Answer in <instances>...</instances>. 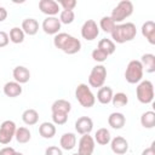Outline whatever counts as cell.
Instances as JSON below:
<instances>
[{
	"label": "cell",
	"mask_w": 155,
	"mask_h": 155,
	"mask_svg": "<svg viewBox=\"0 0 155 155\" xmlns=\"http://www.w3.org/2000/svg\"><path fill=\"white\" fill-rule=\"evenodd\" d=\"M53 45L67 54H75L81 50V41L68 33L56 34L53 38Z\"/></svg>",
	"instance_id": "cell-1"
},
{
	"label": "cell",
	"mask_w": 155,
	"mask_h": 155,
	"mask_svg": "<svg viewBox=\"0 0 155 155\" xmlns=\"http://www.w3.org/2000/svg\"><path fill=\"white\" fill-rule=\"evenodd\" d=\"M111 39L114 42L117 44H124L127 41H131L136 38L137 35V28L132 22H126V23H120L116 24L115 28L113 29Z\"/></svg>",
	"instance_id": "cell-2"
},
{
	"label": "cell",
	"mask_w": 155,
	"mask_h": 155,
	"mask_svg": "<svg viewBox=\"0 0 155 155\" xmlns=\"http://www.w3.org/2000/svg\"><path fill=\"white\" fill-rule=\"evenodd\" d=\"M133 13V4L130 0H121L111 11V19L114 23H121Z\"/></svg>",
	"instance_id": "cell-3"
},
{
	"label": "cell",
	"mask_w": 155,
	"mask_h": 155,
	"mask_svg": "<svg viewBox=\"0 0 155 155\" xmlns=\"http://www.w3.org/2000/svg\"><path fill=\"white\" fill-rule=\"evenodd\" d=\"M75 98L84 108H91L96 103V96L86 84H79L75 88Z\"/></svg>",
	"instance_id": "cell-4"
},
{
	"label": "cell",
	"mask_w": 155,
	"mask_h": 155,
	"mask_svg": "<svg viewBox=\"0 0 155 155\" xmlns=\"http://www.w3.org/2000/svg\"><path fill=\"white\" fill-rule=\"evenodd\" d=\"M143 67L139 61L132 59L128 62L126 70H125V79L128 84H138L143 80Z\"/></svg>",
	"instance_id": "cell-5"
},
{
	"label": "cell",
	"mask_w": 155,
	"mask_h": 155,
	"mask_svg": "<svg viewBox=\"0 0 155 155\" xmlns=\"http://www.w3.org/2000/svg\"><path fill=\"white\" fill-rule=\"evenodd\" d=\"M137 99L143 104H149L154 99V85L149 80H142L136 87Z\"/></svg>",
	"instance_id": "cell-6"
},
{
	"label": "cell",
	"mask_w": 155,
	"mask_h": 155,
	"mask_svg": "<svg viewBox=\"0 0 155 155\" xmlns=\"http://www.w3.org/2000/svg\"><path fill=\"white\" fill-rule=\"evenodd\" d=\"M107 79V68L103 64H97L92 68L88 75V85L94 88H101L104 86Z\"/></svg>",
	"instance_id": "cell-7"
},
{
	"label": "cell",
	"mask_w": 155,
	"mask_h": 155,
	"mask_svg": "<svg viewBox=\"0 0 155 155\" xmlns=\"http://www.w3.org/2000/svg\"><path fill=\"white\" fill-rule=\"evenodd\" d=\"M16 130L17 126L12 120H5L0 125V144H8L15 138Z\"/></svg>",
	"instance_id": "cell-8"
},
{
	"label": "cell",
	"mask_w": 155,
	"mask_h": 155,
	"mask_svg": "<svg viewBox=\"0 0 155 155\" xmlns=\"http://www.w3.org/2000/svg\"><path fill=\"white\" fill-rule=\"evenodd\" d=\"M99 35V27L97 25L96 21L93 19H87L86 22H84L82 27H81V36L87 40V41H92L94 40L97 36Z\"/></svg>",
	"instance_id": "cell-9"
},
{
	"label": "cell",
	"mask_w": 155,
	"mask_h": 155,
	"mask_svg": "<svg viewBox=\"0 0 155 155\" xmlns=\"http://www.w3.org/2000/svg\"><path fill=\"white\" fill-rule=\"evenodd\" d=\"M94 147H96V142L93 137L90 134H82L78 144V153L80 155H92Z\"/></svg>",
	"instance_id": "cell-10"
},
{
	"label": "cell",
	"mask_w": 155,
	"mask_h": 155,
	"mask_svg": "<svg viewBox=\"0 0 155 155\" xmlns=\"http://www.w3.org/2000/svg\"><path fill=\"white\" fill-rule=\"evenodd\" d=\"M39 10L44 15H47V17H56V15L59 12V5L54 0H40Z\"/></svg>",
	"instance_id": "cell-11"
},
{
	"label": "cell",
	"mask_w": 155,
	"mask_h": 155,
	"mask_svg": "<svg viewBox=\"0 0 155 155\" xmlns=\"http://www.w3.org/2000/svg\"><path fill=\"white\" fill-rule=\"evenodd\" d=\"M42 30L48 34V35H56L58 34L61 27H62V23L59 22V19L57 17H46L44 21H42Z\"/></svg>",
	"instance_id": "cell-12"
},
{
	"label": "cell",
	"mask_w": 155,
	"mask_h": 155,
	"mask_svg": "<svg viewBox=\"0 0 155 155\" xmlns=\"http://www.w3.org/2000/svg\"><path fill=\"white\" fill-rule=\"evenodd\" d=\"M93 130V121L88 116H80L75 121V131L79 134H90Z\"/></svg>",
	"instance_id": "cell-13"
},
{
	"label": "cell",
	"mask_w": 155,
	"mask_h": 155,
	"mask_svg": "<svg viewBox=\"0 0 155 155\" xmlns=\"http://www.w3.org/2000/svg\"><path fill=\"white\" fill-rule=\"evenodd\" d=\"M110 148H111L113 153H115L117 155H124L128 150V142L126 140V138H124L121 136H116V137L111 138Z\"/></svg>",
	"instance_id": "cell-14"
},
{
	"label": "cell",
	"mask_w": 155,
	"mask_h": 155,
	"mask_svg": "<svg viewBox=\"0 0 155 155\" xmlns=\"http://www.w3.org/2000/svg\"><path fill=\"white\" fill-rule=\"evenodd\" d=\"M12 75H13V79L18 84H27L30 79V71L27 67L24 65H17L13 68V71H12Z\"/></svg>",
	"instance_id": "cell-15"
},
{
	"label": "cell",
	"mask_w": 155,
	"mask_h": 155,
	"mask_svg": "<svg viewBox=\"0 0 155 155\" xmlns=\"http://www.w3.org/2000/svg\"><path fill=\"white\" fill-rule=\"evenodd\" d=\"M142 35L148 40L150 45H155V23L153 21H147L142 24Z\"/></svg>",
	"instance_id": "cell-16"
},
{
	"label": "cell",
	"mask_w": 155,
	"mask_h": 155,
	"mask_svg": "<svg viewBox=\"0 0 155 155\" xmlns=\"http://www.w3.org/2000/svg\"><path fill=\"white\" fill-rule=\"evenodd\" d=\"M2 91H4V94L5 96H7L10 98H16V97H18V96L22 94V91L23 90H22L21 84H18L16 81H8V82H6L4 85Z\"/></svg>",
	"instance_id": "cell-17"
},
{
	"label": "cell",
	"mask_w": 155,
	"mask_h": 155,
	"mask_svg": "<svg viewBox=\"0 0 155 155\" xmlns=\"http://www.w3.org/2000/svg\"><path fill=\"white\" fill-rule=\"evenodd\" d=\"M59 145L61 149L63 150H71L76 145V136L73 132H65L62 134L59 139Z\"/></svg>",
	"instance_id": "cell-18"
},
{
	"label": "cell",
	"mask_w": 155,
	"mask_h": 155,
	"mask_svg": "<svg viewBox=\"0 0 155 155\" xmlns=\"http://www.w3.org/2000/svg\"><path fill=\"white\" fill-rule=\"evenodd\" d=\"M108 124L114 130H121L126 124V117L122 113L115 111V113H111L108 116Z\"/></svg>",
	"instance_id": "cell-19"
},
{
	"label": "cell",
	"mask_w": 155,
	"mask_h": 155,
	"mask_svg": "<svg viewBox=\"0 0 155 155\" xmlns=\"http://www.w3.org/2000/svg\"><path fill=\"white\" fill-rule=\"evenodd\" d=\"M21 28L24 31V34L33 36L39 31V22L35 18H25L23 19Z\"/></svg>",
	"instance_id": "cell-20"
},
{
	"label": "cell",
	"mask_w": 155,
	"mask_h": 155,
	"mask_svg": "<svg viewBox=\"0 0 155 155\" xmlns=\"http://www.w3.org/2000/svg\"><path fill=\"white\" fill-rule=\"evenodd\" d=\"M140 64L143 67V70H145V73H154L155 71V56L153 53H144L140 57Z\"/></svg>",
	"instance_id": "cell-21"
},
{
	"label": "cell",
	"mask_w": 155,
	"mask_h": 155,
	"mask_svg": "<svg viewBox=\"0 0 155 155\" xmlns=\"http://www.w3.org/2000/svg\"><path fill=\"white\" fill-rule=\"evenodd\" d=\"M113 90L111 87L109 86H102L101 88H98V92H97V101L101 103V104H109L111 103V98H113Z\"/></svg>",
	"instance_id": "cell-22"
},
{
	"label": "cell",
	"mask_w": 155,
	"mask_h": 155,
	"mask_svg": "<svg viewBox=\"0 0 155 155\" xmlns=\"http://www.w3.org/2000/svg\"><path fill=\"white\" fill-rule=\"evenodd\" d=\"M39 134L45 139H51L56 134V126L53 122H42L39 126Z\"/></svg>",
	"instance_id": "cell-23"
},
{
	"label": "cell",
	"mask_w": 155,
	"mask_h": 155,
	"mask_svg": "<svg viewBox=\"0 0 155 155\" xmlns=\"http://www.w3.org/2000/svg\"><path fill=\"white\" fill-rule=\"evenodd\" d=\"M70 110H71V104H70V102H68L65 99H57L51 105V111L52 113L69 114Z\"/></svg>",
	"instance_id": "cell-24"
},
{
	"label": "cell",
	"mask_w": 155,
	"mask_h": 155,
	"mask_svg": "<svg viewBox=\"0 0 155 155\" xmlns=\"http://www.w3.org/2000/svg\"><path fill=\"white\" fill-rule=\"evenodd\" d=\"M22 120L25 125L28 126H33L35 124H38L39 121V113L33 109V108H29V109H25L22 114Z\"/></svg>",
	"instance_id": "cell-25"
},
{
	"label": "cell",
	"mask_w": 155,
	"mask_h": 155,
	"mask_svg": "<svg viewBox=\"0 0 155 155\" xmlns=\"http://www.w3.org/2000/svg\"><path fill=\"white\" fill-rule=\"evenodd\" d=\"M94 142H97L99 145H107L110 143L111 140V134L109 132V130L102 127V128H98L97 132L94 133Z\"/></svg>",
	"instance_id": "cell-26"
},
{
	"label": "cell",
	"mask_w": 155,
	"mask_h": 155,
	"mask_svg": "<svg viewBox=\"0 0 155 155\" xmlns=\"http://www.w3.org/2000/svg\"><path fill=\"white\" fill-rule=\"evenodd\" d=\"M140 125L144 128H153L155 126V113L153 110H148L140 116Z\"/></svg>",
	"instance_id": "cell-27"
},
{
	"label": "cell",
	"mask_w": 155,
	"mask_h": 155,
	"mask_svg": "<svg viewBox=\"0 0 155 155\" xmlns=\"http://www.w3.org/2000/svg\"><path fill=\"white\" fill-rule=\"evenodd\" d=\"M15 138L18 143L21 144H25L30 140L31 138V133L27 127H17L16 133H15Z\"/></svg>",
	"instance_id": "cell-28"
},
{
	"label": "cell",
	"mask_w": 155,
	"mask_h": 155,
	"mask_svg": "<svg viewBox=\"0 0 155 155\" xmlns=\"http://www.w3.org/2000/svg\"><path fill=\"white\" fill-rule=\"evenodd\" d=\"M24 36H25V34L22 30V28H19V27H13L8 34L10 41L13 44H22L24 41Z\"/></svg>",
	"instance_id": "cell-29"
},
{
	"label": "cell",
	"mask_w": 155,
	"mask_h": 155,
	"mask_svg": "<svg viewBox=\"0 0 155 155\" xmlns=\"http://www.w3.org/2000/svg\"><path fill=\"white\" fill-rule=\"evenodd\" d=\"M97 47L101 48V50H103L104 52H107L108 56L113 54V53L115 52V48H116L115 42H114L111 39H107V38L101 39V40L98 41V46H97Z\"/></svg>",
	"instance_id": "cell-30"
},
{
	"label": "cell",
	"mask_w": 155,
	"mask_h": 155,
	"mask_svg": "<svg viewBox=\"0 0 155 155\" xmlns=\"http://www.w3.org/2000/svg\"><path fill=\"white\" fill-rule=\"evenodd\" d=\"M111 103H113V105L116 107V108L125 107V105H127V103H128V97H127V94L124 93V92H117V93L113 94Z\"/></svg>",
	"instance_id": "cell-31"
},
{
	"label": "cell",
	"mask_w": 155,
	"mask_h": 155,
	"mask_svg": "<svg viewBox=\"0 0 155 155\" xmlns=\"http://www.w3.org/2000/svg\"><path fill=\"white\" fill-rule=\"evenodd\" d=\"M115 25H116V24L114 23V21L111 19L110 16H104V17H102L101 21H99V28H101L104 33H111L113 29L115 28Z\"/></svg>",
	"instance_id": "cell-32"
},
{
	"label": "cell",
	"mask_w": 155,
	"mask_h": 155,
	"mask_svg": "<svg viewBox=\"0 0 155 155\" xmlns=\"http://www.w3.org/2000/svg\"><path fill=\"white\" fill-rule=\"evenodd\" d=\"M75 19V13L71 10H62L59 13V22L63 24H71Z\"/></svg>",
	"instance_id": "cell-33"
},
{
	"label": "cell",
	"mask_w": 155,
	"mask_h": 155,
	"mask_svg": "<svg viewBox=\"0 0 155 155\" xmlns=\"http://www.w3.org/2000/svg\"><path fill=\"white\" fill-rule=\"evenodd\" d=\"M91 56H92V59L96 61V62H98V63H103V62L107 61V58L109 57L107 52H104L103 50H101V48H98V47L92 51Z\"/></svg>",
	"instance_id": "cell-34"
},
{
	"label": "cell",
	"mask_w": 155,
	"mask_h": 155,
	"mask_svg": "<svg viewBox=\"0 0 155 155\" xmlns=\"http://www.w3.org/2000/svg\"><path fill=\"white\" fill-rule=\"evenodd\" d=\"M52 121H53L54 125H64L68 121V114L52 113Z\"/></svg>",
	"instance_id": "cell-35"
},
{
	"label": "cell",
	"mask_w": 155,
	"mask_h": 155,
	"mask_svg": "<svg viewBox=\"0 0 155 155\" xmlns=\"http://www.w3.org/2000/svg\"><path fill=\"white\" fill-rule=\"evenodd\" d=\"M59 6L63 7V10H74V7L76 6V1L75 0H59L57 1Z\"/></svg>",
	"instance_id": "cell-36"
},
{
	"label": "cell",
	"mask_w": 155,
	"mask_h": 155,
	"mask_svg": "<svg viewBox=\"0 0 155 155\" xmlns=\"http://www.w3.org/2000/svg\"><path fill=\"white\" fill-rule=\"evenodd\" d=\"M45 155H63L62 153V149L56 147V145H51V147H47L46 150H45Z\"/></svg>",
	"instance_id": "cell-37"
},
{
	"label": "cell",
	"mask_w": 155,
	"mask_h": 155,
	"mask_svg": "<svg viewBox=\"0 0 155 155\" xmlns=\"http://www.w3.org/2000/svg\"><path fill=\"white\" fill-rule=\"evenodd\" d=\"M8 42H10L8 34H7L6 31H4V30H0V48L7 46Z\"/></svg>",
	"instance_id": "cell-38"
},
{
	"label": "cell",
	"mask_w": 155,
	"mask_h": 155,
	"mask_svg": "<svg viewBox=\"0 0 155 155\" xmlns=\"http://www.w3.org/2000/svg\"><path fill=\"white\" fill-rule=\"evenodd\" d=\"M16 150L12 147H5L0 150V155H15Z\"/></svg>",
	"instance_id": "cell-39"
},
{
	"label": "cell",
	"mask_w": 155,
	"mask_h": 155,
	"mask_svg": "<svg viewBox=\"0 0 155 155\" xmlns=\"http://www.w3.org/2000/svg\"><path fill=\"white\" fill-rule=\"evenodd\" d=\"M154 143L149 147V148H145L143 151H142V155H155V150H154Z\"/></svg>",
	"instance_id": "cell-40"
},
{
	"label": "cell",
	"mask_w": 155,
	"mask_h": 155,
	"mask_svg": "<svg viewBox=\"0 0 155 155\" xmlns=\"http://www.w3.org/2000/svg\"><path fill=\"white\" fill-rule=\"evenodd\" d=\"M7 18V10L4 6H0V22H4Z\"/></svg>",
	"instance_id": "cell-41"
},
{
	"label": "cell",
	"mask_w": 155,
	"mask_h": 155,
	"mask_svg": "<svg viewBox=\"0 0 155 155\" xmlns=\"http://www.w3.org/2000/svg\"><path fill=\"white\" fill-rule=\"evenodd\" d=\"M15 155H24V154H23V153H19V151H16Z\"/></svg>",
	"instance_id": "cell-42"
},
{
	"label": "cell",
	"mask_w": 155,
	"mask_h": 155,
	"mask_svg": "<svg viewBox=\"0 0 155 155\" xmlns=\"http://www.w3.org/2000/svg\"><path fill=\"white\" fill-rule=\"evenodd\" d=\"M73 155H80V154H79V153H74Z\"/></svg>",
	"instance_id": "cell-43"
}]
</instances>
